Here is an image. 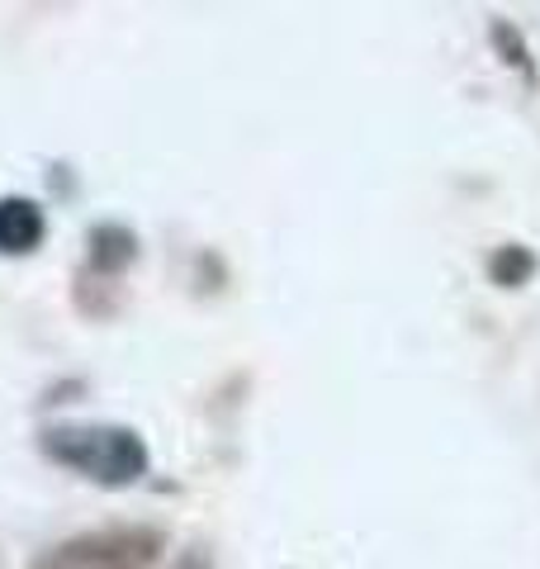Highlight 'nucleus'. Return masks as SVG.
Returning <instances> with one entry per match:
<instances>
[{
  "label": "nucleus",
  "mask_w": 540,
  "mask_h": 569,
  "mask_svg": "<svg viewBox=\"0 0 540 569\" xmlns=\"http://www.w3.org/2000/svg\"><path fill=\"white\" fill-rule=\"evenodd\" d=\"M43 451L110 489L133 485L148 470V447H142V437L129 432V427H100V422L52 427V432H43Z\"/></svg>",
  "instance_id": "1"
},
{
  "label": "nucleus",
  "mask_w": 540,
  "mask_h": 569,
  "mask_svg": "<svg viewBox=\"0 0 540 569\" xmlns=\"http://www.w3.org/2000/svg\"><path fill=\"white\" fill-rule=\"evenodd\" d=\"M152 537H77L33 565V569H148Z\"/></svg>",
  "instance_id": "2"
},
{
  "label": "nucleus",
  "mask_w": 540,
  "mask_h": 569,
  "mask_svg": "<svg viewBox=\"0 0 540 569\" xmlns=\"http://www.w3.org/2000/svg\"><path fill=\"white\" fill-rule=\"evenodd\" d=\"M48 223H43V209L24 200V194H6L0 200V257H24L43 242Z\"/></svg>",
  "instance_id": "3"
},
{
  "label": "nucleus",
  "mask_w": 540,
  "mask_h": 569,
  "mask_svg": "<svg viewBox=\"0 0 540 569\" xmlns=\"http://www.w3.org/2000/svg\"><path fill=\"white\" fill-rule=\"evenodd\" d=\"M90 247H96V266L100 271H119V266H129L133 261V233L129 228H96V233H90Z\"/></svg>",
  "instance_id": "4"
},
{
  "label": "nucleus",
  "mask_w": 540,
  "mask_h": 569,
  "mask_svg": "<svg viewBox=\"0 0 540 569\" xmlns=\"http://www.w3.org/2000/svg\"><path fill=\"white\" fill-rule=\"evenodd\" d=\"M536 271V257L527 252V247H502V252L493 257V280L498 284H521Z\"/></svg>",
  "instance_id": "5"
},
{
  "label": "nucleus",
  "mask_w": 540,
  "mask_h": 569,
  "mask_svg": "<svg viewBox=\"0 0 540 569\" xmlns=\"http://www.w3.org/2000/svg\"><path fill=\"white\" fill-rule=\"evenodd\" d=\"M171 569H213V565H209V556H204V550H186V556H180Z\"/></svg>",
  "instance_id": "6"
}]
</instances>
